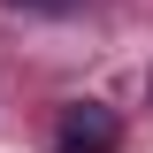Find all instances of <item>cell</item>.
Returning a JSON list of instances; mask_svg holds the SVG:
<instances>
[{
	"label": "cell",
	"instance_id": "6da1fadb",
	"mask_svg": "<svg viewBox=\"0 0 153 153\" xmlns=\"http://www.w3.org/2000/svg\"><path fill=\"white\" fill-rule=\"evenodd\" d=\"M115 146H123V123H115V107H100V100L69 107L61 130H54V153H115Z\"/></svg>",
	"mask_w": 153,
	"mask_h": 153
},
{
	"label": "cell",
	"instance_id": "7a4b0ae2",
	"mask_svg": "<svg viewBox=\"0 0 153 153\" xmlns=\"http://www.w3.org/2000/svg\"><path fill=\"white\" fill-rule=\"evenodd\" d=\"M8 8H61V0H8Z\"/></svg>",
	"mask_w": 153,
	"mask_h": 153
}]
</instances>
